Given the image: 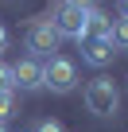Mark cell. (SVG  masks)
<instances>
[{"label": "cell", "mask_w": 128, "mask_h": 132, "mask_svg": "<svg viewBox=\"0 0 128 132\" xmlns=\"http://www.w3.org/2000/svg\"><path fill=\"white\" fill-rule=\"evenodd\" d=\"M86 109H89L93 117H113V113L120 109V89H116V82H113V78H93V82L86 86Z\"/></svg>", "instance_id": "obj_1"}, {"label": "cell", "mask_w": 128, "mask_h": 132, "mask_svg": "<svg viewBox=\"0 0 128 132\" xmlns=\"http://www.w3.org/2000/svg\"><path fill=\"white\" fill-rule=\"evenodd\" d=\"M12 113H16V89H4L0 93V124H4Z\"/></svg>", "instance_id": "obj_9"}, {"label": "cell", "mask_w": 128, "mask_h": 132, "mask_svg": "<svg viewBox=\"0 0 128 132\" xmlns=\"http://www.w3.org/2000/svg\"><path fill=\"white\" fill-rule=\"evenodd\" d=\"M86 16H89L86 8L62 0V4L54 8V16H50V23H54V31H58L62 39H82V35H86Z\"/></svg>", "instance_id": "obj_3"}, {"label": "cell", "mask_w": 128, "mask_h": 132, "mask_svg": "<svg viewBox=\"0 0 128 132\" xmlns=\"http://www.w3.org/2000/svg\"><path fill=\"white\" fill-rule=\"evenodd\" d=\"M35 132H66V128H62L58 120H39V128Z\"/></svg>", "instance_id": "obj_11"}, {"label": "cell", "mask_w": 128, "mask_h": 132, "mask_svg": "<svg viewBox=\"0 0 128 132\" xmlns=\"http://www.w3.org/2000/svg\"><path fill=\"white\" fill-rule=\"evenodd\" d=\"M4 89H12V66L0 62V93H4Z\"/></svg>", "instance_id": "obj_10"}, {"label": "cell", "mask_w": 128, "mask_h": 132, "mask_svg": "<svg viewBox=\"0 0 128 132\" xmlns=\"http://www.w3.org/2000/svg\"><path fill=\"white\" fill-rule=\"evenodd\" d=\"M70 4H78V8H86V12H93V8H97V0H70Z\"/></svg>", "instance_id": "obj_12"}, {"label": "cell", "mask_w": 128, "mask_h": 132, "mask_svg": "<svg viewBox=\"0 0 128 132\" xmlns=\"http://www.w3.org/2000/svg\"><path fill=\"white\" fill-rule=\"evenodd\" d=\"M27 51H31V58H50V51H58V43H62V35L54 31V23L50 20H35L31 27H27Z\"/></svg>", "instance_id": "obj_4"}, {"label": "cell", "mask_w": 128, "mask_h": 132, "mask_svg": "<svg viewBox=\"0 0 128 132\" xmlns=\"http://www.w3.org/2000/svg\"><path fill=\"white\" fill-rule=\"evenodd\" d=\"M82 39H113V20L101 12V8H93L89 16H86V35Z\"/></svg>", "instance_id": "obj_7"}, {"label": "cell", "mask_w": 128, "mask_h": 132, "mask_svg": "<svg viewBox=\"0 0 128 132\" xmlns=\"http://www.w3.org/2000/svg\"><path fill=\"white\" fill-rule=\"evenodd\" d=\"M82 43V62H89V66H109L120 51L113 47V39H78Z\"/></svg>", "instance_id": "obj_6"}, {"label": "cell", "mask_w": 128, "mask_h": 132, "mask_svg": "<svg viewBox=\"0 0 128 132\" xmlns=\"http://www.w3.org/2000/svg\"><path fill=\"white\" fill-rule=\"evenodd\" d=\"M39 86H43V62H39V58H20V62L12 66V89L31 93V89H39Z\"/></svg>", "instance_id": "obj_5"}, {"label": "cell", "mask_w": 128, "mask_h": 132, "mask_svg": "<svg viewBox=\"0 0 128 132\" xmlns=\"http://www.w3.org/2000/svg\"><path fill=\"white\" fill-rule=\"evenodd\" d=\"M8 47V31H4V23H0V51Z\"/></svg>", "instance_id": "obj_14"}, {"label": "cell", "mask_w": 128, "mask_h": 132, "mask_svg": "<svg viewBox=\"0 0 128 132\" xmlns=\"http://www.w3.org/2000/svg\"><path fill=\"white\" fill-rule=\"evenodd\" d=\"M0 132H8V128H4V124H0Z\"/></svg>", "instance_id": "obj_15"}, {"label": "cell", "mask_w": 128, "mask_h": 132, "mask_svg": "<svg viewBox=\"0 0 128 132\" xmlns=\"http://www.w3.org/2000/svg\"><path fill=\"white\" fill-rule=\"evenodd\" d=\"M43 86H47L50 93H70V89L78 86V66H74L70 58H62V54H50V58L43 62Z\"/></svg>", "instance_id": "obj_2"}, {"label": "cell", "mask_w": 128, "mask_h": 132, "mask_svg": "<svg viewBox=\"0 0 128 132\" xmlns=\"http://www.w3.org/2000/svg\"><path fill=\"white\" fill-rule=\"evenodd\" d=\"M113 47L116 51H128V20H116L113 23Z\"/></svg>", "instance_id": "obj_8"}, {"label": "cell", "mask_w": 128, "mask_h": 132, "mask_svg": "<svg viewBox=\"0 0 128 132\" xmlns=\"http://www.w3.org/2000/svg\"><path fill=\"white\" fill-rule=\"evenodd\" d=\"M116 12H120V20H128V0H116Z\"/></svg>", "instance_id": "obj_13"}]
</instances>
